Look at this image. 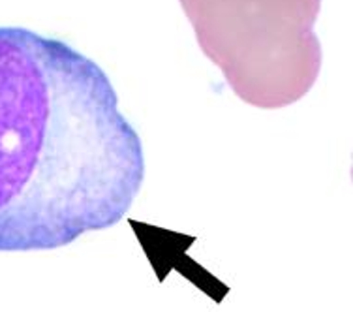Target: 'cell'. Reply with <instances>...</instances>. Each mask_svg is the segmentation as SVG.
<instances>
[{
    "label": "cell",
    "instance_id": "1",
    "mask_svg": "<svg viewBox=\"0 0 353 312\" xmlns=\"http://www.w3.org/2000/svg\"><path fill=\"white\" fill-rule=\"evenodd\" d=\"M143 181L141 137L105 72L59 38L0 27V252L108 230Z\"/></svg>",
    "mask_w": 353,
    "mask_h": 312
},
{
    "label": "cell",
    "instance_id": "2",
    "mask_svg": "<svg viewBox=\"0 0 353 312\" xmlns=\"http://www.w3.org/2000/svg\"><path fill=\"white\" fill-rule=\"evenodd\" d=\"M197 43L231 90L259 109L310 92L321 70V0H181Z\"/></svg>",
    "mask_w": 353,
    "mask_h": 312
}]
</instances>
